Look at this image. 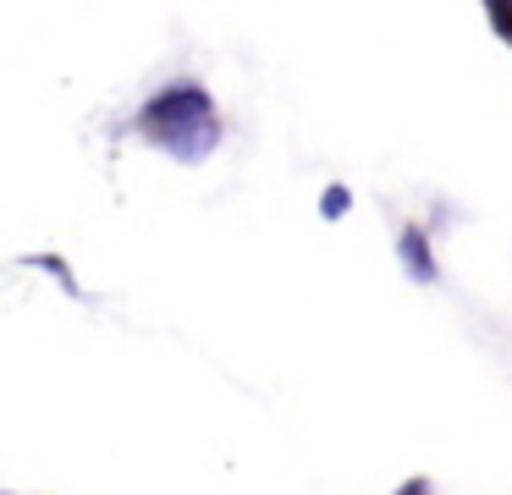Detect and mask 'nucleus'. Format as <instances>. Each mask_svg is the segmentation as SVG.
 <instances>
[{"label": "nucleus", "mask_w": 512, "mask_h": 495, "mask_svg": "<svg viewBox=\"0 0 512 495\" xmlns=\"http://www.w3.org/2000/svg\"><path fill=\"white\" fill-rule=\"evenodd\" d=\"M138 132H144L160 154H171V160H182V165L210 160L226 138L210 88L193 83V77H177V83H166L160 94H149L144 105H138Z\"/></svg>", "instance_id": "nucleus-1"}, {"label": "nucleus", "mask_w": 512, "mask_h": 495, "mask_svg": "<svg viewBox=\"0 0 512 495\" xmlns=\"http://www.w3.org/2000/svg\"><path fill=\"white\" fill-rule=\"evenodd\" d=\"M397 264L408 270V281H419V286H435V281H441V259L430 253V231L413 226V220L397 231Z\"/></svg>", "instance_id": "nucleus-2"}, {"label": "nucleus", "mask_w": 512, "mask_h": 495, "mask_svg": "<svg viewBox=\"0 0 512 495\" xmlns=\"http://www.w3.org/2000/svg\"><path fill=\"white\" fill-rule=\"evenodd\" d=\"M28 270H45V275H56V281H61V292H67V297H83L78 292V275H72L67 270V259H56V253H28Z\"/></svg>", "instance_id": "nucleus-3"}, {"label": "nucleus", "mask_w": 512, "mask_h": 495, "mask_svg": "<svg viewBox=\"0 0 512 495\" xmlns=\"http://www.w3.org/2000/svg\"><path fill=\"white\" fill-rule=\"evenodd\" d=\"M347 209H353V193H347L342 182H331V187L320 193V215H325V220H342Z\"/></svg>", "instance_id": "nucleus-4"}, {"label": "nucleus", "mask_w": 512, "mask_h": 495, "mask_svg": "<svg viewBox=\"0 0 512 495\" xmlns=\"http://www.w3.org/2000/svg\"><path fill=\"white\" fill-rule=\"evenodd\" d=\"M485 17L496 22V28H501V39L512 44V6H507V0H490V6H485Z\"/></svg>", "instance_id": "nucleus-5"}, {"label": "nucleus", "mask_w": 512, "mask_h": 495, "mask_svg": "<svg viewBox=\"0 0 512 495\" xmlns=\"http://www.w3.org/2000/svg\"><path fill=\"white\" fill-rule=\"evenodd\" d=\"M391 495H435V484L430 479H408L402 490H391Z\"/></svg>", "instance_id": "nucleus-6"}]
</instances>
